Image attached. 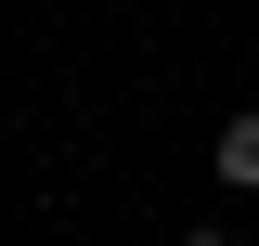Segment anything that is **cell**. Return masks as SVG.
Segmentation results:
<instances>
[{
  "mask_svg": "<svg viewBox=\"0 0 259 246\" xmlns=\"http://www.w3.org/2000/svg\"><path fill=\"white\" fill-rule=\"evenodd\" d=\"M182 246H246V233H233V220H194V233H182Z\"/></svg>",
  "mask_w": 259,
  "mask_h": 246,
  "instance_id": "7a4b0ae2",
  "label": "cell"
},
{
  "mask_svg": "<svg viewBox=\"0 0 259 246\" xmlns=\"http://www.w3.org/2000/svg\"><path fill=\"white\" fill-rule=\"evenodd\" d=\"M207 155H221L233 194H259V104H246V117H221V143H207Z\"/></svg>",
  "mask_w": 259,
  "mask_h": 246,
  "instance_id": "6da1fadb",
  "label": "cell"
}]
</instances>
